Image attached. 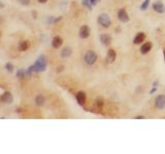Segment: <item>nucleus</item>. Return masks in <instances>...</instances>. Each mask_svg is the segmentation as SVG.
Listing matches in <instances>:
<instances>
[{
    "instance_id": "f257e3e1",
    "label": "nucleus",
    "mask_w": 165,
    "mask_h": 154,
    "mask_svg": "<svg viewBox=\"0 0 165 154\" xmlns=\"http://www.w3.org/2000/svg\"><path fill=\"white\" fill-rule=\"evenodd\" d=\"M36 72H44L46 70V60L44 56H40L34 63Z\"/></svg>"
},
{
    "instance_id": "f03ea898",
    "label": "nucleus",
    "mask_w": 165,
    "mask_h": 154,
    "mask_svg": "<svg viewBox=\"0 0 165 154\" xmlns=\"http://www.w3.org/2000/svg\"><path fill=\"white\" fill-rule=\"evenodd\" d=\"M97 22L103 28H108V27H111V18H109V15H106V13H101V15L98 17Z\"/></svg>"
},
{
    "instance_id": "7ed1b4c3",
    "label": "nucleus",
    "mask_w": 165,
    "mask_h": 154,
    "mask_svg": "<svg viewBox=\"0 0 165 154\" xmlns=\"http://www.w3.org/2000/svg\"><path fill=\"white\" fill-rule=\"evenodd\" d=\"M97 54H96L95 51H93V50H89L86 52L85 54V58H84V60H85L86 62V64L88 65H93V64H95L96 61H97Z\"/></svg>"
},
{
    "instance_id": "20e7f679",
    "label": "nucleus",
    "mask_w": 165,
    "mask_h": 154,
    "mask_svg": "<svg viewBox=\"0 0 165 154\" xmlns=\"http://www.w3.org/2000/svg\"><path fill=\"white\" fill-rule=\"evenodd\" d=\"M152 6H153V9H154L157 13H165V6H164V4H163L162 1H160V0L155 1V2L153 3Z\"/></svg>"
},
{
    "instance_id": "39448f33",
    "label": "nucleus",
    "mask_w": 165,
    "mask_h": 154,
    "mask_svg": "<svg viewBox=\"0 0 165 154\" xmlns=\"http://www.w3.org/2000/svg\"><path fill=\"white\" fill-rule=\"evenodd\" d=\"M118 19L120 22H122V23H128L129 21H130L127 11L125 9H123V8L118 11Z\"/></svg>"
},
{
    "instance_id": "423d86ee",
    "label": "nucleus",
    "mask_w": 165,
    "mask_h": 154,
    "mask_svg": "<svg viewBox=\"0 0 165 154\" xmlns=\"http://www.w3.org/2000/svg\"><path fill=\"white\" fill-rule=\"evenodd\" d=\"M75 99H76V102H77V104H78V105H80V106L85 105L86 100H87L86 92H76V95H75Z\"/></svg>"
},
{
    "instance_id": "0eeeda50",
    "label": "nucleus",
    "mask_w": 165,
    "mask_h": 154,
    "mask_svg": "<svg viewBox=\"0 0 165 154\" xmlns=\"http://www.w3.org/2000/svg\"><path fill=\"white\" fill-rule=\"evenodd\" d=\"M13 101V97L9 92H4L2 95H1V102L4 103V104H11Z\"/></svg>"
},
{
    "instance_id": "6e6552de",
    "label": "nucleus",
    "mask_w": 165,
    "mask_h": 154,
    "mask_svg": "<svg viewBox=\"0 0 165 154\" xmlns=\"http://www.w3.org/2000/svg\"><path fill=\"white\" fill-rule=\"evenodd\" d=\"M155 106L158 109H163L165 107V96L159 95L155 100Z\"/></svg>"
},
{
    "instance_id": "1a4fd4ad",
    "label": "nucleus",
    "mask_w": 165,
    "mask_h": 154,
    "mask_svg": "<svg viewBox=\"0 0 165 154\" xmlns=\"http://www.w3.org/2000/svg\"><path fill=\"white\" fill-rule=\"evenodd\" d=\"M89 35H90V29H89V27L86 25L82 26V27H80V38H82V39L88 38Z\"/></svg>"
},
{
    "instance_id": "9d476101",
    "label": "nucleus",
    "mask_w": 165,
    "mask_h": 154,
    "mask_svg": "<svg viewBox=\"0 0 165 154\" xmlns=\"http://www.w3.org/2000/svg\"><path fill=\"white\" fill-rule=\"evenodd\" d=\"M62 44H63V39H62L61 37H59V36L54 37L53 40H52V46L56 49H58L59 47H61Z\"/></svg>"
},
{
    "instance_id": "9b49d317",
    "label": "nucleus",
    "mask_w": 165,
    "mask_h": 154,
    "mask_svg": "<svg viewBox=\"0 0 165 154\" xmlns=\"http://www.w3.org/2000/svg\"><path fill=\"white\" fill-rule=\"evenodd\" d=\"M116 58H117L116 51L113 50V49H108L107 54H106V62L107 63H113Z\"/></svg>"
},
{
    "instance_id": "f8f14e48",
    "label": "nucleus",
    "mask_w": 165,
    "mask_h": 154,
    "mask_svg": "<svg viewBox=\"0 0 165 154\" xmlns=\"http://www.w3.org/2000/svg\"><path fill=\"white\" fill-rule=\"evenodd\" d=\"M144 39H146V34L142 33V32H140V33H137L136 36L134 37L133 39V43L136 44V45H138V44L142 43L144 41Z\"/></svg>"
},
{
    "instance_id": "ddd939ff",
    "label": "nucleus",
    "mask_w": 165,
    "mask_h": 154,
    "mask_svg": "<svg viewBox=\"0 0 165 154\" xmlns=\"http://www.w3.org/2000/svg\"><path fill=\"white\" fill-rule=\"evenodd\" d=\"M152 46H153L152 42H146V43H144L140 46V52L142 54H147L152 49Z\"/></svg>"
},
{
    "instance_id": "4468645a",
    "label": "nucleus",
    "mask_w": 165,
    "mask_h": 154,
    "mask_svg": "<svg viewBox=\"0 0 165 154\" xmlns=\"http://www.w3.org/2000/svg\"><path fill=\"white\" fill-rule=\"evenodd\" d=\"M100 41L101 43L104 44V45H108V44L111 43V35H108V34H101L100 35Z\"/></svg>"
},
{
    "instance_id": "2eb2a0df",
    "label": "nucleus",
    "mask_w": 165,
    "mask_h": 154,
    "mask_svg": "<svg viewBox=\"0 0 165 154\" xmlns=\"http://www.w3.org/2000/svg\"><path fill=\"white\" fill-rule=\"evenodd\" d=\"M29 47H30V42L27 40H25V41L20 42V44H19V46H18V49L20 51H26Z\"/></svg>"
},
{
    "instance_id": "dca6fc26",
    "label": "nucleus",
    "mask_w": 165,
    "mask_h": 154,
    "mask_svg": "<svg viewBox=\"0 0 165 154\" xmlns=\"http://www.w3.org/2000/svg\"><path fill=\"white\" fill-rule=\"evenodd\" d=\"M44 103H46V99H44V96L38 95L37 97L35 98V104H36L37 106H38V107H41V106H44Z\"/></svg>"
},
{
    "instance_id": "f3484780",
    "label": "nucleus",
    "mask_w": 165,
    "mask_h": 154,
    "mask_svg": "<svg viewBox=\"0 0 165 154\" xmlns=\"http://www.w3.org/2000/svg\"><path fill=\"white\" fill-rule=\"evenodd\" d=\"M72 54V49L71 47H65V48H63V50L61 51V56L62 58H68V56H70Z\"/></svg>"
},
{
    "instance_id": "a211bd4d",
    "label": "nucleus",
    "mask_w": 165,
    "mask_h": 154,
    "mask_svg": "<svg viewBox=\"0 0 165 154\" xmlns=\"http://www.w3.org/2000/svg\"><path fill=\"white\" fill-rule=\"evenodd\" d=\"M150 2H151V0H144V2L142 3V5H140V10H142V11L147 10L150 6Z\"/></svg>"
},
{
    "instance_id": "6ab92c4d",
    "label": "nucleus",
    "mask_w": 165,
    "mask_h": 154,
    "mask_svg": "<svg viewBox=\"0 0 165 154\" xmlns=\"http://www.w3.org/2000/svg\"><path fill=\"white\" fill-rule=\"evenodd\" d=\"M82 4L84 5L85 7H87L88 9L92 10L93 5H92V3L90 2V0H82Z\"/></svg>"
},
{
    "instance_id": "aec40b11",
    "label": "nucleus",
    "mask_w": 165,
    "mask_h": 154,
    "mask_svg": "<svg viewBox=\"0 0 165 154\" xmlns=\"http://www.w3.org/2000/svg\"><path fill=\"white\" fill-rule=\"evenodd\" d=\"M26 76V71L24 69H19L17 71V77L18 78H25Z\"/></svg>"
},
{
    "instance_id": "412c9836",
    "label": "nucleus",
    "mask_w": 165,
    "mask_h": 154,
    "mask_svg": "<svg viewBox=\"0 0 165 154\" xmlns=\"http://www.w3.org/2000/svg\"><path fill=\"white\" fill-rule=\"evenodd\" d=\"M5 69L7 70L8 72H10V73H11V72H13V65L8 62V63H6V64H5Z\"/></svg>"
},
{
    "instance_id": "4be33fe9",
    "label": "nucleus",
    "mask_w": 165,
    "mask_h": 154,
    "mask_svg": "<svg viewBox=\"0 0 165 154\" xmlns=\"http://www.w3.org/2000/svg\"><path fill=\"white\" fill-rule=\"evenodd\" d=\"M103 103H104V101H103L102 98H97L96 99V106L99 108H101L103 106Z\"/></svg>"
},
{
    "instance_id": "5701e85b",
    "label": "nucleus",
    "mask_w": 165,
    "mask_h": 154,
    "mask_svg": "<svg viewBox=\"0 0 165 154\" xmlns=\"http://www.w3.org/2000/svg\"><path fill=\"white\" fill-rule=\"evenodd\" d=\"M18 1L20 2V4L24 5V6H27L30 3V0H18Z\"/></svg>"
},
{
    "instance_id": "b1692460",
    "label": "nucleus",
    "mask_w": 165,
    "mask_h": 154,
    "mask_svg": "<svg viewBox=\"0 0 165 154\" xmlns=\"http://www.w3.org/2000/svg\"><path fill=\"white\" fill-rule=\"evenodd\" d=\"M90 2L92 3V5L94 6V5H96L98 2H99V0H90Z\"/></svg>"
},
{
    "instance_id": "393cba45",
    "label": "nucleus",
    "mask_w": 165,
    "mask_h": 154,
    "mask_svg": "<svg viewBox=\"0 0 165 154\" xmlns=\"http://www.w3.org/2000/svg\"><path fill=\"white\" fill-rule=\"evenodd\" d=\"M156 90H157V88H156V87H154V88H153V90H151V92H150V94H154V92H156Z\"/></svg>"
},
{
    "instance_id": "a878e982",
    "label": "nucleus",
    "mask_w": 165,
    "mask_h": 154,
    "mask_svg": "<svg viewBox=\"0 0 165 154\" xmlns=\"http://www.w3.org/2000/svg\"><path fill=\"white\" fill-rule=\"evenodd\" d=\"M46 1H48V0H38L39 3H46Z\"/></svg>"
},
{
    "instance_id": "bb28decb",
    "label": "nucleus",
    "mask_w": 165,
    "mask_h": 154,
    "mask_svg": "<svg viewBox=\"0 0 165 154\" xmlns=\"http://www.w3.org/2000/svg\"><path fill=\"white\" fill-rule=\"evenodd\" d=\"M135 118H137V119H144V116H136V117H135Z\"/></svg>"
},
{
    "instance_id": "cd10ccee",
    "label": "nucleus",
    "mask_w": 165,
    "mask_h": 154,
    "mask_svg": "<svg viewBox=\"0 0 165 154\" xmlns=\"http://www.w3.org/2000/svg\"><path fill=\"white\" fill-rule=\"evenodd\" d=\"M164 59H165V54H164Z\"/></svg>"
}]
</instances>
